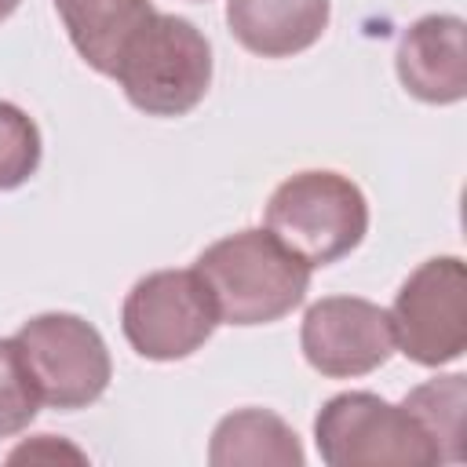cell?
<instances>
[{
	"label": "cell",
	"mask_w": 467,
	"mask_h": 467,
	"mask_svg": "<svg viewBox=\"0 0 467 467\" xmlns=\"http://www.w3.org/2000/svg\"><path fill=\"white\" fill-rule=\"evenodd\" d=\"M18 7H22V0H0V22H7Z\"/></svg>",
	"instance_id": "obj_17"
},
{
	"label": "cell",
	"mask_w": 467,
	"mask_h": 467,
	"mask_svg": "<svg viewBox=\"0 0 467 467\" xmlns=\"http://www.w3.org/2000/svg\"><path fill=\"white\" fill-rule=\"evenodd\" d=\"M332 0H226L234 40L259 58H292L321 40Z\"/></svg>",
	"instance_id": "obj_10"
},
{
	"label": "cell",
	"mask_w": 467,
	"mask_h": 467,
	"mask_svg": "<svg viewBox=\"0 0 467 467\" xmlns=\"http://www.w3.org/2000/svg\"><path fill=\"white\" fill-rule=\"evenodd\" d=\"M299 347L306 365L328 379L368 376L394 354L390 314L361 296H325L306 306Z\"/></svg>",
	"instance_id": "obj_8"
},
{
	"label": "cell",
	"mask_w": 467,
	"mask_h": 467,
	"mask_svg": "<svg viewBox=\"0 0 467 467\" xmlns=\"http://www.w3.org/2000/svg\"><path fill=\"white\" fill-rule=\"evenodd\" d=\"M113 77L146 117H186L212 88V44L190 18L153 11L120 47Z\"/></svg>",
	"instance_id": "obj_2"
},
{
	"label": "cell",
	"mask_w": 467,
	"mask_h": 467,
	"mask_svg": "<svg viewBox=\"0 0 467 467\" xmlns=\"http://www.w3.org/2000/svg\"><path fill=\"white\" fill-rule=\"evenodd\" d=\"M40 157L44 142L36 120L22 106L0 99V193L26 186L36 175Z\"/></svg>",
	"instance_id": "obj_14"
},
{
	"label": "cell",
	"mask_w": 467,
	"mask_h": 467,
	"mask_svg": "<svg viewBox=\"0 0 467 467\" xmlns=\"http://www.w3.org/2000/svg\"><path fill=\"white\" fill-rule=\"evenodd\" d=\"M15 343L40 390V401L58 412H77L95 405L113 379L109 347L102 332L80 314H66V310L36 314L18 325Z\"/></svg>",
	"instance_id": "obj_5"
},
{
	"label": "cell",
	"mask_w": 467,
	"mask_h": 467,
	"mask_svg": "<svg viewBox=\"0 0 467 467\" xmlns=\"http://www.w3.org/2000/svg\"><path fill=\"white\" fill-rule=\"evenodd\" d=\"M394 350L423 368L460 361L467 350V266L460 255L420 263L390 303Z\"/></svg>",
	"instance_id": "obj_7"
},
{
	"label": "cell",
	"mask_w": 467,
	"mask_h": 467,
	"mask_svg": "<svg viewBox=\"0 0 467 467\" xmlns=\"http://www.w3.org/2000/svg\"><path fill=\"white\" fill-rule=\"evenodd\" d=\"M40 390L26 368V358L11 339H0V438L22 434L40 412Z\"/></svg>",
	"instance_id": "obj_15"
},
{
	"label": "cell",
	"mask_w": 467,
	"mask_h": 467,
	"mask_svg": "<svg viewBox=\"0 0 467 467\" xmlns=\"http://www.w3.org/2000/svg\"><path fill=\"white\" fill-rule=\"evenodd\" d=\"M77 55L102 77H113L120 47L153 15L150 0H51Z\"/></svg>",
	"instance_id": "obj_12"
},
{
	"label": "cell",
	"mask_w": 467,
	"mask_h": 467,
	"mask_svg": "<svg viewBox=\"0 0 467 467\" xmlns=\"http://www.w3.org/2000/svg\"><path fill=\"white\" fill-rule=\"evenodd\" d=\"M401 88L431 106H452L467 99V22L460 15L416 18L394 51Z\"/></svg>",
	"instance_id": "obj_9"
},
{
	"label": "cell",
	"mask_w": 467,
	"mask_h": 467,
	"mask_svg": "<svg viewBox=\"0 0 467 467\" xmlns=\"http://www.w3.org/2000/svg\"><path fill=\"white\" fill-rule=\"evenodd\" d=\"M299 434L270 409H237L223 416L208 441L212 467H303Z\"/></svg>",
	"instance_id": "obj_11"
},
{
	"label": "cell",
	"mask_w": 467,
	"mask_h": 467,
	"mask_svg": "<svg viewBox=\"0 0 467 467\" xmlns=\"http://www.w3.org/2000/svg\"><path fill=\"white\" fill-rule=\"evenodd\" d=\"M193 270L201 274L219 325H270L292 314L310 292V266L266 226H248L212 241Z\"/></svg>",
	"instance_id": "obj_1"
},
{
	"label": "cell",
	"mask_w": 467,
	"mask_h": 467,
	"mask_svg": "<svg viewBox=\"0 0 467 467\" xmlns=\"http://www.w3.org/2000/svg\"><path fill=\"white\" fill-rule=\"evenodd\" d=\"M7 460H11V463H22V460H29V463H58V460L88 463V456H84L77 445H69V441L55 438V434H36V438L22 441L18 449H11V452H7Z\"/></svg>",
	"instance_id": "obj_16"
},
{
	"label": "cell",
	"mask_w": 467,
	"mask_h": 467,
	"mask_svg": "<svg viewBox=\"0 0 467 467\" xmlns=\"http://www.w3.org/2000/svg\"><path fill=\"white\" fill-rule=\"evenodd\" d=\"M263 226L310 270L339 263L368 234V201L361 186L328 168H306L277 182Z\"/></svg>",
	"instance_id": "obj_3"
},
{
	"label": "cell",
	"mask_w": 467,
	"mask_h": 467,
	"mask_svg": "<svg viewBox=\"0 0 467 467\" xmlns=\"http://www.w3.org/2000/svg\"><path fill=\"white\" fill-rule=\"evenodd\" d=\"M314 445L328 467H431L438 449L405 405L372 390H343L314 416Z\"/></svg>",
	"instance_id": "obj_4"
},
{
	"label": "cell",
	"mask_w": 467,
	"mask_h": 467,
	"mask_svg": "<svg viewBox=\"0 0 467 467\" xmlns=\"http://www.w3.org/2000/svg\"><path fill=\"white\" fill-rule=\"evenodd\" d=\"M215 328V303L193 266L139 277L120 306V332L146 361H182L197 354Z\"/></svg>",
	"instance_id": "obj_6"
},
{
	"label": "cell",
	"mask_w": 467,
	"mask_h": 467,
	"mask_svg": "<svg viewBox=\"0 0 467 467\" xmlns=\"http://www.w3.org/2000/svg\"><path fill=\"white\" fill-rule=\"evenodd\" d=\"M409 416L423 427L431 445L438 449V463H460L467 456L463 445V416H467V376L449 372L412 387L401 401Z\"/></svg>",
	"instance_id": "obj_13"
}]
</instances>
